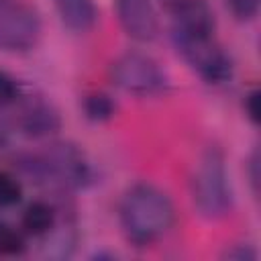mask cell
I'll return each instance as SVG.
<instances>
[{
    "instance_id": "d6986e66",
    "label": "cell",
    "mask_w": 261,
    "mask_h": 261,
    "mask_svg": "<svg viewBox=\"0 0 261 261\" xmlns=\"http://www.w3.org/2000/svg\"><path fill=\"white\" fill-rule=\"evenodd\" d=\"M249 179H251L253 192L257 194L259 192V155H257V151H253V155L249 159Z\"/></svg>"
},
{
    "instance_id": "4fadbf2b",
    "label": "cell",
    "mask_w": 261,
    "mask_h": 261,
    "mask_svg": "<svg viewBox=\"0 0 261 261\" xmlns=\"http://www.w3.org/2000/svg\"><path fill=\"white\" fill-rule=\"evenodd\" d=\"M22 198V186L16 175L0 171V208L16 206Z\"/></svg>"
},
{
    "instance_id": "277c9868",
    "label": "cell",
    "mask_w": 261,
    "mask_h": 261,
    "mask_svg": "<svg viewBox=\"0 0 261 261\" xmlns=\"http://www.w3.org/2000/svg\"><path fill=\"white\" fill-rule=\"evenodd\" d=\"M110 77L116 88L139 98L161 96L169 90V77L163 67L145 53H122L110 65Z\"/></svg>"
},
{
    "instance_id": "8992f818",
    "label": "cell",
    "mask_w": 261,
    "mask_h": 261,
    "mask_svg": "<svg viewBox=\"0 0 261 261\" xmlns=\"http://www.w3.org/2000/svg\"><path fill=\"white\" fill-rule=\"evenodd\" d=\"M41 18L24 0H0V51L22 53L37 45Z\"/></svg>"
},
{
    "instance_id": "e0dca14e",
    "label": "cell",
    "mask_w": 261,
    "mask_h": 261,
    "mask_svg": "<svg viewBox=\"0 0 261 261\" xmlns=\"http://www.w3.org/2000/svg\"><path fill=\"white\" fill-rule=\"evenodd\" d=\"M224 259H230V261H255L257 253L249 245H232L230 249H226Z\"/></svg>"
},
{
    "instance_id": "8fae6325",
    "label": "cell",
    "mask_w": 261,
    "mask_h": 261,
    "mask_svg": "<svg viewBox=\"0 0 261 261\" xmlns=\"http://www.w3.org/2000/svg\"><path fill=\"white\" fill-rule=\"evenodd\" d=\"M55 222H57L55 208L45 200L31 202L24 208L22 218H20V224H22L24 232L33 234V237H45L47 232H51L55 228Z\"/></svg>"
},
{
    "instance_id": "9a60e30c",
    "label": "cell",
    "mask_w": 261,
    "mask_h": 261,
    "mask_svg": "<svg viewBox=\"0 0 261 261\" xmlns=\"http://www.w3.org/2000/svg\"><path fill=\"white\" fill-rule=\"evenodd\" d=\"M18 96H20V90H18L16 80L10 77L8 73L0 71V108L12 106Z\"/></svg>"
},
{
    "instance_id": "ba28073f",
    "label": "cell",
    "mask_w": 261,
    "mask_h": 261,
    "mask_svg": "<svg viewBox=\"0 0 261 261\" xmlns=\"http://www.w3.org/2000/svg\"><path fill=\"white\" fill-rule=\"evenodd\" d=\"M114 4L118 22L130 39L149 43L157 37L159 20L151 0H114Z\"/></svg>"
},
{
    "instance_id": "5b68a950",
    "label": "cell",
    "mask_w": 261,
    "mask_h": 261,
    "mask_svg": "<svg viewBox=\"0 0 261 261\" xmlns=\"http://www.w3.org/2000/svg\"><path fill=\"white\" fill-rule=\"evenodd\" d=\"M171 37L179 55L206 84L218 86L232 77V59L214 39V35L171 33Z\"/></svg>"
},
{
    "instance_id": "5bb4252c",
    "label": "cell",
    "mask_w": 261,
    "mask_h": 261,
    "mask_svg": "<svg viewBox=\"0 0 261 261\" xmlns=\"http://www.w3.org/2000/svg\"><path fill=\"white\" fill-rule=\"evenodd\" d=\"M24 249V239L20 232L12 230L4 222H0V253L2 255H14Z\"/></svg>"
},
{
    "instance_id": "9c48e42d",
    "label": "cell",
    "mask_w": 261,
    "mask_h": 261,
    "mask_svg": "<svg viewBox=\"0 0 261 261\" xmlns=\"http://www.w3.org/2000/svg\"><path fill=\"white\" fill-rule=\"evenodd\" d=\"M169 12H171V33L214 35L216 20L206 0H173Z\"/></svg>"
},
{
    "instance_id": "7c38bea8",
    "label": "cell",
    "mask_w": 261,
    "mask_h": 261,
    "mask_svg": "<svg viewBox=\"0 0 261 261\" xmlns=\"http://www.w3.org/2000/svg\"><path fill=\"white\" fill-rule=\"evenodd\" d=\"M116 104L106 92H92L84 98V114L92 122H106L114 116Z\"/></svg>"
},
{
    "instance_id": "2e32d148",
    "label": "cell",
    "mask_w": 261,
    "mask_h": 261,
    "mask_svg": "<svg viewBox=\"0 0 261 261\" xmlns=\"http://www.w3.org/2000/svg\"><path fill=\"white\" fill-rule=\"evenodd\" d=\"M226 6L239 20H251L259 10V0H226Z\"/></svg>"
},
{
    "instance_id": "3957f363",
    "label": "cell",
    "mask_w": 261,
    "mask_h": 261,
    "mask_svg": "<svg viewBox=\"0 0 261 261\" xmlns=\"http://www.w3.org/2000/svg\"><path fill=\"white\" fill-rule=\"evenodd\" d=\"M190 194L196 210L204 218L218 220L230 212L232 190L224 153L218 147H206L196 159L190 175Z\"/></svg>"
},
{
    "instance_id": "30bf717a",
    "label": "cell",
    "mask_w": 261,
    "mask_h": 261,
    "mask_svg": "<svg viewBox=\"0 0 261 261\" xmlns=\"http://www.w3.org/2000/svg\"><path fill=\"white\" fill-rule=\"evenodd\" d=\"M53 4L61 22L75 33H86L96 24L98 10L94 0H53Z\"/></svg>"
},
{
    "instance_id": "52a82bcc",
    "label": "cell",
    "mask_w": 261,
    "mask_h": 261,
    "mask_svg": "<svg viewBox=\"0 0 261 261\" xmlns=\"http://www.w3.org/2000/svg\"><path fill=\"white\" fill-rule=\"evenodd\" d=\"M12 106H16V126L20 128L22 135L31 139L51 137L61 126L59 112L51 102H47L41 96H18Z\"/></svg>"
},
{
    "instance_id": "7a4b0ae2",
    "label": "cell",
    "mask_w": 261,
    "mask_h": 261,
    "mask_svg": "<svg viewBox=\"0 0 261 261\" xmlns=\"http://www.w3.org/2000/svg\"><path fill=\"white\" fill-rule=\"evenodd\" d=\"M22 173L37 186L53 192L82 190L94 179V171L84 151L71 143H51L41 153L20 159Z\"/></svg>"
},
{
    "instance_id": "6da1fadb",
    "label": "cell",
    "mask_w": 261,
    "mask_h": 261,
    "mask_svg": "<svg viewBox=\"0 0 261 261\" xmlns=\"http://www.w3.org/2000/svg\"><path fill=\"white\" fill-rule=\"evenodd\" d=\"M118 218L124 237L137 247H147L171 230L175 208L161 188L139 181L122 194Z\"/></svg>"
},
{
    "instance_id": "ac0fdd59",
    "label": "cell",
    "mask_w": 261,
    "mask_h": 261,
    "mask_svg": "<svg viewBox=\"0 0 261 261\" xmlns=\"http://www.w3.org/2000/svg\"><path fill=\"white\" fill-rule=\"evenodd\" d=\"M245 112H247V116H249V120L253 122V124H257L259 122V92L257 90H251L247 96H245Z\"/></svg>"
},
{
    "instance_id": "ffe728a7",
    "label": "cell",
    "mask_w": 261,
    "mask_h": 261,
    "mask_svg": "<svg viewBox=\"0 0 261 261\" xmlns=\"http://www.w3.org/2000/svg\"><path fill=\"white\" fill-rule=\"evenodd\" d=\"M6 143H8V128H6V124L0 120V149H4Z\"/></svg>"
},
{
    "instance_id": "44dd1931",
    "label": "cell",
    "mask_w": 261,
    "mask_h": 261,
    "mask_svg": "<svg viewBox=\"0 0 261 261\" xmlns=\"http://www.w3.org/2000/svg\"><path fill=\"white\" fill-rule=\"evenodd\" d=\"M161 2H163V4H165V6H167V8H169V6H171V4H173V0H161Z\"/></svg>"
}]
</instances>
